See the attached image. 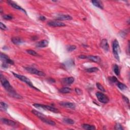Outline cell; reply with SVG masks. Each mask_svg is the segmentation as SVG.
Instances as JSON below:
<instances>
[{"instance_id":"1","label":"cell","mask_w":130,"mask_h":130,"mask_svg":"<svg viewBox=\"0 0 130 130\" xmlns=\"http://www.w3.org/2000/svg\"><path fill=\"white\" fill-rule=\"evenodd\" d=\"M1 82L2 86L9 93V95L11 97L19 99L23 98L22 97L15 92V90L12 88V86L10 84L8 80L2 74H1Z\"/></svg>"},{"instance_id":"2","label":"cell","mask_w":130,"mask_h":130,"mask_svg":"<svg viewBox=\"0 0 130 130\" xmlns=\"http://www.w3.org/2000/svg\"><path fill=\"white\" fill-rule=\"evenodd\" d=\"M32 113H33V114L34 115H35L36 116H37L39 119H40V120L43 122H44V123H46L48 125H56V123L55 122H54L53 121L49 120V119L47 118L46 116H45L44 115H43L42 113H40V112L35 110H32Z\"/></svg>"},{"instance_id":"3","label":"cell","mask_w":130,"mask_h":130,"mask_svg":"<svg viewBox=\"0 0 130 130\" xmlns=\"http://www.w3.org/2000/svg\"><path fill=\"white\" fill-rule=\"evenodd\" d=\"M12 73H13V75L14 76H15L16 78L19 79V80H20L21 81L25 82L26 84H27L28 86H30V87H31L32 88H34L36 90H37V91L40 92V91L39 89H38L37 88H36L35 87V86L33 85V84H32V83L31 82V80H30L27 77L24 76H23V75H21L17 74L16 73H14V72H12Z\"/></svg>"},{"instance_id":"4","label":"cell","mask_w":130,"mask_h":130,"mask_svg":"<svg viewBox=\"0 0 130 130\" xmlns=\"http://www.w3.org/2000/svg\"><path fill=\"white\" fill-rule=\"evenodd\" d=\"M33 106L36 107L37 109H43V110H48L53 112L54 113H59L60 111L59 110L56 109V108L53 107L51 106H49V105H42V104H34Z\"/></svg>"},{"instance_id":"5","label":"cell","mask_w":130,"mask_h":130,"mask_svg":"<svg viewBox=\"0 0 130 130\" xmlns=\"http://www.w3.org/2000/svg\"><path fill=\"white\" fill-rule=\"evenodd\" d=\"M112 50L115 59L118 60H120V47L119 43L117 40H114L112 44Z\"/></svg>"},{"instance_id":"6","label":"cell","mask_w":130,"mask_h":130,"mask_svg":"<svg viewBox=\"0 0 130 130\" xmlns=\"http://www.w3.org/2000/svg\"><path fill=\"white\" fill-rule=\"evenodd\" d=\"M96 95L98 100L99 102L103 104H106L108 103V102L109 101V99L108 98V97L106 95H104L102 93L97 92L96 93Z\"/></svg>"},{"instance_id":"7","label":"cell","mask_w":130,"mask_h":130,"mask_svg":"<svg viewBox=\"0 0 130 130\" xmlns=\"http://www.w3.org/2000/svg\"><path fill=\"white\" fill-rule=\"evenodd\" d=\"M24 69L27 71L29 72L31 74L37 75L40 76H45V74L44 72L41 71H39L35 68L32 67H25Z\"/></svg>"},{"instance_id":"8","label":"cell","mask_w":130,"mask_h":130,"mask_svg":"<svg viewBox=\"0 0 130 130\" xmlns=\"http://www.w3.org/2000/svg\"><path fill=\"white\" fill-rule=\"evenodd\" d=\"M1 60L2 61L3 63H5L7 64L10 65H14V62L11 60L8 56H7L5 54L3 53H1Z\"/></svg>"},{"instance_id":"9","label":"cell","mask_w":130,"mask_h":130,"mask_svg":"<svg viewBox=\"0 0 130 130\" xmlns=\"http://www.w3.org/2000/svg\"><path fill=\"white\" fill-rule=\"evenodd\" d=\"M7 3H8V4L10 6H11L12 7H13V8L17 9V10H20V11H21L23 12L26 14H27L26 11L22 7H20V6L18 5L16 3H14V2L11 1H7Z\"/></svg>"},{"instance_id":"10","label":"cell","mask_w":130,"mask_h":130,"mask_svg":"<svg viewBox=\"0 0 130 130\" xmlns=\"http://www.w3.org/2000/svg\"><path fill=\"white\" fill-rule=\"evenodd\" d=\"M48 25L49 26L53 27H62L66 26V24L61 22V21H51L47 23Z\"/></svg>"},{"instance_id":"11","label":"cell","mask_w":130,"mask_h":130,"mask_svg":"<svg viewBox=\"0 0 130 130\" xmlns=\"http://www.w3.org/2000/svg\"><path fill=\"white\" fill-rule=\"evenodd\" d=\"M1 121L3 124H6L8 125H10L11 127H14L16 125V123L12 120H8V119L3 118L1 119Z\"/></svg>"},{"instance_id":"12","label":"cell","mask_w":130,"mask_h":130,"mask_svg":"<svg viewBox=\"0 0 130 130\" xmlns=\"http://www.w3.org/2000/svg\"><path fill=\"white\" fill-rule=\"evenodd\" d=\"M60 105L63 107L68 108H71V109H74L76 107L75 104L70 103V102H62L60 103Z\"/></svg>"},{"instance_id":"13","label":"cell","mask_w":130,"mask_h":130,"mask_svg":"<svg viewBox=\"0 0 130 130\" xmlns=\"http://www.w3.org/2000/svg\"><path fill=\"white\" fill-rule=\"evenodd\" d=\"M56 19L59 20H70L72 19V17L69 15L60 14L56 17Z\"/></svg>"},{"instance_id":"14","label":"cell","mask_w":130,"mask_h":130,"mask_svg":"<svg viewBox=\"0 0 130 130\" xmlns=\"http://www.w3.org/2000/svg\"><path fill=\"white\" fill-rule=\"evenodd\" d=\"M101 47H102L105 51H108L109 50V44H108L107 40L106 39H103L101 42Z\"/></svg>"},{"instance_id":"15","label":"cell","mask_w":130,"mask_h":130,"mask_svg":"<svg viewBox=\"0 0 130 130\" xmlns=\"http://www.w3.org/2000/svg\"><path fill=\"white\" fill-rule=\"evenodd\" d=\"M49 42L46 40H43L39 41L36 44V46L39 48H44L48 46Z\"/></svg>"},{"instance_id":"16","label":"cell","mask_w":130,"mask_h":130,"mask_svg":"<svg viewBox=\"0 0 130 130\" xmlns=\"http://www.w3.org/2000/svg\"><path fill=\"white\" fill-rule=\"evenodd\" d=\"M62 82L64 84L67 85H70L74 82V78L72 77H67L63 79Z\"/></svg>"},{"instance_id":"17","label":"cell","mask_w":130,"mask_h":130,"mask_svg":"<svg viewBox=\"0 0 130 130\" xmlns=\"http://www.w3.org/2000/svg\"><path fill=\"white\" fill-rule=\"evenodd\" d=\"M87 58L89 60L94 63H100L101 62V58L99 56H87Z\"/></svg>"},{"instance_id":"18","label":"cell","mask_w":130,"mask_h":130,"mask_svg":"<svg viewBox=\"0 0 130 130\" xmlns=\"http://www.w3.org/2000/svg\"><path fill=\"white\" fill-rule=\"evenodd\" d=\"M11 40L14 44L17 45H19L21 44H22L24 42L23 40L19 37H13L12 38Z\"/></svg>"},{"instance_id":"19","label":"cell","mask_w":130,"mask_h":130,"mask_svg":"<svg viewBox=\"0 0 130 130\" xmlns=\"http://www.w3.org/2000/svg\"><path fill=\"white\" fill-rule=\"evenodd\" d=\"M64 66L67 68H70L72 67H73L74 65V60H66L63 64Z\"/></svg>"},{"instance_id":"20","label":"cell","mask_w":130,"mask_h":130,"mask_svg":"<svg viewBox=\"0 0 130 130\" xmlns=\"http://www.w3.org/2000/svg\"><path fill=\"white\" fill-rule=\"evenodd\" d=\"M92 3L96 7H98L101 9H103V5L102 2L101 1H92Z\"/></svg>"},{"instance_id":"21","label":"cell","mask_w":130,"mask_h":130,"mask_svg":"<svg viewBox=\"0 0 130 130\" xmlns=\"http://www.w3.org/2000/svg\"><path fill=\"white\" fill-rule=\"evenodd\" d=\"M82 127L85 130H94L96 129V127L94 125H88V124H83Z\"/></svg>"},{"instance_id":"22","label":"cell","mask_w":130,"mask_h":130,"mask_svg":"<svg viewBox=\"0 0 130 130\" xmlns=\"http://www.w3.org/2000/svg\"><path fill=\"white\" fill-rule=\"evenodd\" d=\"M117 84V87L120 88L121 91H124V90H126L128 88L127 86H126L125 84H122V83L120 82L119 81H118L117 82H116Z\"/></svg>"},{"instance_id":"23","label":"cell","mask_w":130,"mask_h":130,"mask_svg":"<svg viewBox=\"0 0 130 130\" xmlns=\"http://www.w3.org/2000/svg\"><path fill=\"white\" fill-rule=\"evenodd\" d=\"M63 121L65 122V123H66L69 125H73L75 123L74 121L72 120V119H71V118H67V117L64 118Z\"/></svg>"},{"instance_id":"24","label":"cell","mask_w":130,"mask_h":130,"mask_svg":"<svg viewBox=\"0 0 130 130\" xmlns=\"http://www.w3.org/2000/svg\"><path fill=\"white\" fill-rule=\"evenodd\" d=\"M71 91V89L67 87H64L63 88L59 90V92L60 93H69Z\"/></svg>"},{"instance_id":"25","label":"cell","mask_w":130,"mask_h":130,"mask_svg":"<svg viewBox=\"0 0 130 130\" xmlns=\"http://www.w3.org/2000/svg\"><path fill=\"white\" fill-rule=\"evenodd\" d=\"M113 71L114 72L115 74L116 75L118 76L120 75V69H119V67L118 66V65L116 64H115L114 65V67H113Z\"/></svg>"},{"instance_id":"26","label":"cell","mask_w":130,"mask_h":130,"mask_svg":"<svg viewBox=\"0 0 130 130\" xmlns=\"http://www.w3.org/2000/svg\"><path fill=\"white\" fill-rule=\"evenodd\" d=\"M86 72H89V73H93V72H96L99 71V69L97 67H93L87 69H86Z\"/></svg>"},{"instance_id":"27","label":"cell","mask_w":130,"mask_h":130,"mask_svg":"<svg viewBox=\"0 0 130 130\" xmlns=\"http://www.w3.org/2000/svg\"><path fill=\"white\" fill-rule=\"evenodd\" d=\"M76 49V46L75 45H70L68 46L67 48V51L69 52H72L75 50Z\"/></svg>"},{"instance_id":"28","label":"cell","mask_w":130,"mask_h":130,"mask_svg":"<svg viewBox=\"0 0 130 130\" xmlns=\"http://www.w3.org/2000/svg\"><path fill=\"white\" fill-rule=\"evenodd\" d=\"M27 52L28 53L30 54V55L32 56H39V55L36 52V51H35L34 50H27Z\"/></svg>"},{"instance_id":"29","label":"cell","mask_w":130,"mask_h":130,"mask_svg":"<svg viewBox=\"0 0 130 130\" xmlns=\"http://www.w3.org/2000/svg\"><path fill=\"white\" fill-rule=\"evenodd\" d=\"M96 85H97V87L98 88L99 90H100L101 91L103 92H105V88H104V87L102 86V85L101 84H100V83H97Z\"/></svg>"},{"instance_id":"30","label":"cell","mask_w":130,"mask_h":130,"mask_svg":"<svg viewBox=\"0 0 130 130\" xmlns=\"http://www.w3.org/2000/svg\"><path fill=\"white\" fill-rule=\"evenodd\" d=\"M109 80L110 82H112V83H116L118 81L117 78L116 77H115V76L110 77L109 78Z\"/></svg>"},{"instance_id":"31","label":"cell","mask_w":130,"mask_h":130,"mask_svg":"<svg viewBox=\"0 0 130 130\" xmlns=\"http://www.w3.org/2000/svg\"><path fill=\"white\" fill-rule=\"evenodd\" d=\"M115 129L117 130H123L124 128L120 124H116L115 125Z\"/></svg>"},{"instance_id":"32","label":"cell","mask_w":130,"mask_h":130,"mask_svg":"<svg viewBox=\"0 0 130 130\" xmlns=\"http://www.w3.org/2000/svg\"><path fill=\"white\" fill-rule=\"evenodd\" d=\"M1 106L2 108H3V109L5 110H6L7 109V108H8V105L6 104L5 103L3 102H1Z\"/></svg>"},{"instance_id":"33","label":"cell","mask_w":130,"mask_h":130,"mask_svg":"<svg viewBox=\"0 0 130 130\" xmlns=\"http://www.w3.org/2000/svg\"><path fill=\"white\" fill-rule=\"evenodd\" d=\"M3 18L6 20H11L13 19V17L10 15H4L3 16Z\"/></svg>"},{"instance_id":"34","label":"cell","mask_w":130,"mask_h":130,"mask_svg":"<svg viewBox=\"0 0 130 130\" xmlns=\"http://www.w3.org/2000/svg\"><path fill=\"white\" fill-rule=\"evenodd\" d=\"M0 28H1V29L2 30H6L7 28L5 25L2 22L0 23Z\"/></svg>"},{"instance_id":"35","label":"cell","mask_w":130,"mask_h":130,"mask_svg":"<svg viewBox=\"0 0 130 130\" xmlns=\"http://www.w3.org/2000/svg\"><path fill=\"white\" fill-rule=\"evenodd\" d=\"M75 92L78 95H82V90L79 88H75Z\"/></svg>"},{"instance_id":"36","label":"cell","mask_w":130,"mask_h":130,"mask_svg":"<svg viewBox=\"0 0 130 130\" xmlns=\"http://www.w3.org/2000/svg\"><path fill=\"white\" fill-rule=\"evenodd\" d=\"M122 97H123V99L124 100V101H125V102L126 103H127V104H129V100L128 99V98L127 97H125L124 96H122Z\"/></svg>"},{"instance_id":"37","label":"cell","mask_w":130,"mask_h":130,"mask_svg":"<svg viewBox=\"0 0 130 130\" xmlns=\"http://www.w3.org/2000/svg\"><path fill=\"white\" fill-rule=\"evenodd\" d=\"M39 19L40 20H42V21H44L45 20H46V18L45 16H42V15H41V16H40L39 17Z\"/></svg>"},{"instance_id":"38","label":"cell","mask_w":130,"mask_h":130,"mask_svg":"<svg viewBox=\"0 0 130 130\" xmlns=\"http://www.w3.org/2000/svg\"><path fill=\"white\" fill-rule=\"evenodd\" d=\"M79 58L81 59H87V56L84 55H81L79 56Z\"/></svg>"},{"instance_id":"39","label":"cell","mask_w":130,"mask_h":130,"mask_svg":"<svg viewBox=\"0 0 130 130\" xmlns=\"http://www.w3.org/2000/svg\"><path fill=\"white\" fill-rule=\"evenodd\" d=\"M49 82H55V80H54V79H52V78L49 79Z\"/></svg>"}]
</instances>
